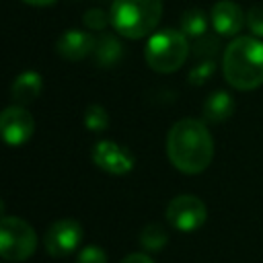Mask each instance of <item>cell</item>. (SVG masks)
Listing matches in <instances>:
<instances>
[{
    "instance_id": "obj_20",
    "label": "cell",
    "mask_w": 263,
    "mask_h": 263,
    "mask_svg": "<svg viewBox=\"0 0 263 263\" xmlns=\"http://www.w3.org/2000/svg\"><path fill=\"white\" fill-rule=\"evenodd\" d=\"M82 21H84V25H86V27H90V29H103L105 25H109V23H111V16H109V14H105L101 8H90V10H86V12H84Z\"/></svg>"
},
{
    "instance_id": "obj_16",
    "label": "cell",
    "mask_w": 263,
    "mask_h": 263,
    "mask_svg": "<svg viewBox=\"0 0 263 263\" xmlns=\"http://www.w3.org/2000/svg\"><path fill=\"white\" fill-rule=\"evenodd\" d=\"M166 240H168L166 230L156 222L144 226L142 232H140V245L144 249H148V251H160L166 245Z\"/></svg>"
},
{
    "instance_id": "obj_24",
    "label": "cell",
    "mask_w": 263,
    "mask_h": 263,
    "mask_svg": "<svg viewBox=\"0 0 263 263\" xmlns=\"http://www.w3.org/2000/svg\"><path fill=\"white\" fill-rule=\"evenodd\" d=\"M23 2H27V4H33V6H47V4H51L53 0H23Z\"/></svg>"
},
{
    "instance_id": "obj_9",
    "label": "cell",
    "mask_w": 263,
    "mask_h": 263,
    "mask_svg": "<svg viewBox=\"0 0 263 263\" xmlns=\"http://www.w3.org/2000/svg\"><path fill=\"white\" fill-rule=\"evenodd\" d=\"M92 162L109 175H127L134 168V154L113 140H101L92 146Z\"/></svg>"
},
{
    "instance_id": "obj_12",
    "label": "cell",
    "mask_w": 263,
    "mask_h": 263,
    "mask_svg": "<svg viewBox=\"0 0 263 263\" xmlns=\"http://www.w3.org/2000/svg\"><path fill=\"white\" fill-rule=\"evenodd\" d=\"M41 88H43L41 76L37 72H33V70H27V72L18 74L12 80L10 97H12V101L16 105H29V103H33L41 95Z\"/></svg>"
},
{
    "instance_id": "obj_2",
    "label": "cell",
    "mask_w": 263,
    "mask_h": 263,
    "mask_svg": "<svg viewBox=\"0 0 263 263\" xmlns=\"http://www.w3.org/2000/svg\"><path fill=\"white\" fill-rule=\"evenodd\" d=\"M222 72L236 90H255L263 84V41L255 35L236 37L224 47Z\"/></svg>"
},
{
    "instance_id": "obj_3",
    "label": "cell",
    "mask_w": 263,
    "mask_h": 263,
    "mask_svg": "<svg viewBox=\"0 0 263 263\" xmlns=\"http://www.w3.org/2000/svg\"><path fill=\"white\" fill-rule=\"evenodd\" d=\"M109 16L121 37L142 39L160 23L162 0H113Z\"/></svg>"
},
{
    "instance_id": "obj_5",
    "label": "cell",
    "mask_w": 263,
    "mask_h": 263,
    "mask_svg": "<svg viewBox=\"0 0 263 263\" xmlns=\"http://www.w3.org/2000/svg\"><path fill=\"white\" fill-rule=\"evenodd\" d=\"M37 234L29 222L16 216H2L0 253L4 261H25L35 253Z\"/></svg>"
},
{
    "instance_id": "obj_10",
    "label": "cell",
    "mask_w": 263,
    "mask_h": 263,
    "mask_svg": "<svg viewBox=\"0 0 263 263\" xmlns=\"http://www.w3.org/2000/svg\"><path fill=\"white\" fill-rule=\"evenodd\" d=\"M210 18H212V25H214L216 33L222 35V37H232V35H236L247 25L245 10L236 2H232V0H220V2H216L212 6Z\"/></svg>"
},
{
    "instance_id": "obj_11",
    "label": "cell",
    "mask_w": 263,
    "mask_h": 263,
    "mask_svg": "<svg viewBox=\"0 0 263 263\" xmlns=\"http://www.w3.org/2000/svg\"><path fill=\"white\" fill-rule=\"evenodd\" d=\"M95 45H97V39L92 35H88L84 31H66L58 39L55 49L64 60L78 62V60H84L86 55H90L95 51Z\"/></svg>"
},
{
    "instance_id": "obj_4",
    "label": "cell",
    "mask_w": 263,
    "mask_h": 263,
    "mask_svg": "<svg viewBox=\"0 0 263 263\" xmlns=\"http://www.w3.org/2000/svg\"><path fill=\"white\" fill-rule=\"evenodd\" d=\"M189 49V37L181 29H162L148 39L144 58L150 70L158 74H171L185 64Z\"/></svg>"
},
{
    "instance_id": "obj_22",
    "label": "cell",
    "mask_w": 263,
    "mask_h": 263,
    "mask_svg": "<svg viewBox=\"0 0 263 263\" xmlns=\"http://www.w3.org/2000/svg\"><path fill=\"white\" fill-rule=\"evenodd\" d=\"M214 68H216V64L212 62V60H203V62H199L193 70H191V76H189V82L191 84H201L203 80H208L210 78V74L214 72Z\"/></svg>"
},
{
    "instance_id": "obj_21",
    "label": "cell",
    "mask_w": 263,
    "mask_h": 263,
    "mask_svg": "<svg viewBox=\"0 0 263 263\" xmlns=\"http://www.w3.org/2000/svg\"><path fill=\"white\" fill-rule=\"evenodd\" d=\"M247 27L255 37H263V6H253L247 12Z\"/></svg>"
},
{
    "instance_id": "obj_8",
    "label": "cell",
    "mask_w": 263,
    "mask_h": 263,
    "mask_svg": "<svg viewBox=\"0 0 263 263\" xmlns=\"http://www.w3.org/2000/svg\"><path fill=\"white\" fill-rule=\"evenodd\" d=\"M0 129L8 146H21L31 140L35 132V119L25 105H10L0 115Z\"/></svg>"
},
{
    "instance_id": "obj_23",
    "label": "cell",
    "mask_w": 263,
    "mask_h": 263,
    "mask_svg": "<svg viewBox=\"0 0 263 263\" xmlns=\"http://www.w3.org/2000/svg\"><path fill=\"white\" fill-rule=\"evenodd\" d=\"M121 263H154V261L146 253H132V255H125L121 259Z\"/></svg>"
},
{
    "instance_id": "obj_13",
    "label": "cell",
    "mask_w": 263,
    "mask_h": 263,
    "mask_svg": "<svg viewBox=\"0 0 263 263\" xmlns=\"http://www.w3.org/2000/svg\"><path fill=\"white\" fill-rule=\"evenodd\" d=\"M234 111V101L226 90H216L208 97L205 105H203V117L210 123H220L224 119H228Z\"/></svg>"
},
{
    "instance_id": "obj_14",
    "label": "cell",
    "mask_w": 263,
    "mask_h": 263,
    "mask_svg": "<svg viewBox=\"0 0 263 263\" xmlns=\"http://www.w3.org/2000/svg\"><path fill=\"white\" fill-rule=\"evenodd\" d=\"M92 55L97 58V64H101V66L107 68V66H113V64H117V62L121 60V55H123V45H121L115 37L103 35L101 39H97V45H95Z\"/></svg>"
},
{
    "instance_id": "obj_19",
    "label": "cell",
    "mask_w": 263,
    "mask_h": 263,
    "mask_svg": "<svg viewBox=\"0 0 263 263\" xmlns=\"http://www.w3.org/2000/svg\"><path fill=\"white\" fill-rule=\"evenodd\" d=\"M76 263H107V255L101 247L88 245V247L80 249V253L76 257Z\"/></svg>"
},
{
    "instance_id": "obj_6",
    "label": "cell",
    "mask_w": 263,
    "mask_h": 263,
    "mask_svg": "<svg viewBox=\"0 0 263 263\" xmlns=\"http://www.w3.org/2000/svg\"><path fill=\"white\" fill-rule=\"evenodd\" d=\"M164 216L173 228L181 232H191L203 226L208 218V210L205 203L195 195H177L168 201Z\"/></svg>"
},
{
    "instance_id": "obj_18",
    "label": "cell",
    "mask_w": 263,
    "mask_h": 263,
    "mask_svg": "<svg viewBox=\"0 0 263 263\" xmlns=\"http://www.w3.org/2000/svg\"><path fill=\"white\" fill-rule=\"evenodd\" d=\"M218 51V39H212V37H197L195 43H193V53L197 58H203V60H210L214 58V53Z\"/></svg>"
},
{
    "instance_id": "obj_15",
    "label": "cell",
    "mask_w": 263,
    "mask_h": 263,
    "mask_svg": "<svg viewBox=\"0 0 263 263\" xmlns=\"http://www.w3.org/2000/svg\"><path fill=\"white\" fill-rule=\"evenodd\" d=\"M205 27H208V18L201 8H187L181 14V31L189 39H197L205 35Z\"/></svg>"
},
{
    "instance_id": "obj_17",
    "label": "cell",
    "mask_w": 263,
    "mask_h": 263,
    "mask_svg": "<svg viewBox=\"0 0 263 263\" xmlns=\"http://www.w3.org/2000/svg\"><path fill=\"white\" fill-rule=\"evenodd\" d=\"M84 125L90 132H105L109 127V113L101 105H88L84 111Z\"/></svg>"
},
{
    "instance_id": "obj_1",
    "label": "cell",
    "mask_w": 263,
    "mask_h": 263,
    "mask_svg": "<svg viewBox=\"0 0 263 263\" xmlns=\"http://www.w3.org/2000/svg\"><path fill=\"white\" fill-rule=\"evenodd\" d=\"M166 154L177 171L185 175L203 173L214 158V140L208 125L191 117L173 123L166 136Z\"/></svg>"
},
{
    "instance_id": "obj_7",
    "label": "cell",
    "mask_w": 263,
    "mask_h": 263,
    "mask_svg": "<svg viewBox=\"0 0 263 263\" xmlns=\"http://www.w3.org/2000/svg\"><path fill=\"white\" fill-rule=\"evenodd\" d=\"M82 226L80 222H76L74 218H64V220H55L47 230H45V236H43V247L45 251L60 259V257H66L70 253H74L82 240Z\"/></svg>"
}]
</instances>
